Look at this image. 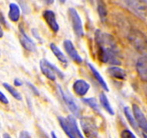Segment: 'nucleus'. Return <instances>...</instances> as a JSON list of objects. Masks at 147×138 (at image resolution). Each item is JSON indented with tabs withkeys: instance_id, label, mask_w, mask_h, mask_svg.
I'll return each instance as SVG.
<instances>
[{
	"instance_id": "obj_15",
	"label": "nucleus",
	"mask_w": 147,
	"mask_h": 138,
	"mask_svg": "<svg viewBox=\"0 0 147 138\" xmlns=\"http://www.w3.org/2000/svg\"><path fill=\"white\" fill-rule=\"evenodd\" d=\"M57 119L60 126L63 129L65 133L68 136L69 138H77L74 133L73 132V130H72V127L70 126V124L69 123V122L65 118H64L62 116H58Z\"/></svg>"
},
{
	"instance_id": "obj_34",
	"label": "nucleus",
	"mask_w": 147,
	"mask_h": 138,
	"mask_svg": "<svg viewBox=\"0 0 147 138\" xmlns=\"http://www.w3.org/2000/svg\"><path fill=\"white\" fill-rule=\"evenodd\" d=\"M51 137H52V138H58L57 136V134H56V133H55L54 131L51 132Z\"/></svg>"
},
{
	"instance_id": "obj_37",
	"label": "nucleus",
	"mask_w": 147,
	"mask_h": 138,
	"mask_svg": "<svg viewBox=\"0 0 147 138\" xmlns=\"http://www.w3.org/2000/svg\"><path fill=\"white\" fill-rule=\"evenodd\" d=\"M43 2H45V3H47V4H52L53 3V0H50V1H43Z\"/></svg>"
},
{
	"instance_id": "obj_1",
	"label": "nucleus",
	"mask_w": 147,
	"mask_h": 138,
	"mask_svg": "<svg viewBox=\"0 0 147 138\" xmlns=\"http://www.w3.org/2000/svg\"><path fill=\"white\" fill-rule=\"evenodd\" d=\"M94 39L97 48V57L100 62L120 65L119 50L115 38L108 33L96 30Z\"/></svg>"
},
{
	"instance_id": "obj_33",
	"label": "nucleus",
	"mask_w": 147,
	"mask_h": 138,
	"mask_svg": "<svg viewBox=\"0 0 147 138\" xmlns=\"http://www.w3.org/2000/svg\"><path fill=\"white\" fill-rule=\"evenodd\" d=\"M32 33H33V35L36 38L39 39V40H41V39H40V38H39V36H38V34L37 33V30H35V29H33V30H32Z\"/></svg>"
},
{
	"instance_id": "obj_20",
	"label": "nucleus",
	"mask_w": 147,
	"mask_h": 138,
	"mask_svg": "<svg viewBox=\"0 0 147 138\" xmlns=\"http://www.w3.org/2000/svg\"><path fill=\"white\" fill-rule=\"evenodd\" d=\"M67 121L69 122V123L70 124V126L72 127V130L73 132L75 134L76 137L77 138H85L84 137V135L82 134V133L80 132L79 130V127L78 126V123H77V120L76 118L73 116V115H68L67 118H66Z\"/></svg>"
},
{
	"instance_id": "obj_21",
	"label": "nucleus",
	"mask_w": 147,
	"mask_h": 138,
	"mask_svg": "<svg viewBox=\"0 0 147 138\" xmlns=\"http://www.w3.org/2000/svg\"><path fill=\"white\" fill-rule=\"evenodd\" d=\"M123 113H124V115L126 117L127 120L128 121V123H129V124L131 126V127L134 130L138 131V126H137V122H136V120H135V118L133 117V114L131 113V109L128 106H125L123 108Z\"/></svg>"
},
{
	"instance_id": "obj_23",
	"label": "nucleus",
	"mask_w": 147,
	"mask_h": 138,
	"mask_svg": "<svg viewBox=\"0 0 147 138\" xmlns=\"http://www.w3.org/2000/svg\"><path fill=\"white\" fill-rule=\"evenodd\" d=\"M97 12H98V15H99L101 22H105L106 21L108 12H107L106 5L103 1L97 2Z\"/></svg>"
},
{
	"instance_id": "obj_13",
	"label": "nucleus",
	"mask_w": 147,
	"mask_h": 138,
	"mask_svg": "<svg viewBox=\"0 0 147 138\" xmlns=\"http://www.w3.org/2000/svg\"><path fill=\"white\" fill-rule=\"evenodd\" d=\"M88 68H89V69L91 70L92 75L94 76V78L96 79V80L98 82V83H99L100 87L102 88V89L104 91H105V92H109V91H110L109 87H108L106 82H105V79H104V78H103V77L101 76V74H100V72L96 69V68L92 64L90 63V62H88Z\"/></svg>"
},
{
	"instance_id": "obj_26",
	"label": "nucleus",
	"mask_w": 147,
	"mask_h": 138,
	"mask_svg": "<svg viewBox=\"0 0 147 138\" xmlns=\"http://www.w3.org/2000/svg\"><path fill=\"white\" fill-rule=\"evenodd\" d=\"M26 84L27 86L29 87V88L31 90V92L34 94L35 96H38L40 95V93H39V91H38V89L36 87L34 86V85L32 83H30V82H28V81H26Z\"/></svg>"
},
{
	"instance_id": "obj_18",
	"label": "nucleus",
	"mask_w": 147,
	"mask_h": 138,
	"mask_svg": "<svg viewBox=\"0 0 147 138\" xmlns=\"http://www.w3.org/2000/svg\"><path fill=\"white\" fill-rule=\"evenodd\" d=\"M50 49L54 54V56L57 58V60L61 63H62L63 65H67L68 64V60L66 58V57L64 55L63 53L59 49V48L55 43H53V42L50 43Z\"/></svg>"
},
{
	"instance_id": "obj_6",
	"label": "nucleus",
	"mask_w": 147,
	"mask_h": 138,
	"mask_svg": "<svg viewBox=\"0 0 147 138\" xmlns=\"http://www.w3.org/2000/svg\"><path fill=\"white\" fill-rule=\"evenodd\" d=\"M57 88L61 96V98L65 102V104L66 105V106L68 107V109L70 110V112L73 114V116L74 115L75 117L80 116V108H79V105L76 103V101H74V99L73 98V96L70 95L69 92H65L63 90V88L57 84Z\"/></svg>"
},
{
	"instance_id": "obj_29",
	"label": "nucleus",
	"mask_w": 147,
	"mask_h": 138,
	"mask_svg": "<svg viewBox=\"0 0 147 138\" xmlns=\"http://www.w3.org/2000/svg\"><path fill=\"white\" fill-rule=\"evenodd\" d=\"M19 138H32L30 134L27 131H21L19 134Z\"/></svg>"
},
{
	"instance_id": "obj_28",
	"label": "nucleus",
	"mask_w": 147,
	"mask_h": 138,
	"mask_svg": "<svg viewBox=\"0 0 147 138\" xmlns=\"http://www.w3.org/2000/svg\"><path fill=\"white\" fill-rule=\"evenodd\" d=\"M0 102H2L3 104H5V105H7L9 103L8 99L7 98V96L1 91H0Z\"/></svg>"
},
{
	"instance_id": "obj_16",
	"label": "nucleus",
	"mask_w": 147,
	"mask_h": 138,
	"mask_svg": "<svg viewBox=\"0 0 147 138\" xmlns=\"http://www.w3.org/2000/svg\"><path fill=\"white\" fill-rule=\"evenodd\" d=\"M126 3L139 15H144L146 10V1H126Z\"/></svg>"
},
{
	"instance_id": "obj_27",
	"label": "nucleus",
	"mask_w": 147,
	"mask_h": 138,
	"mask_svg": "<svg viewBox=\"0 0 147 138\" xmlns=\"http://www.w3.org/2000/svg\"><path fill=\"white\" fill-rule=\"evenodd\" d=\"M18 3H19V4L21 5L23 11H24L25 13H27V12L29 11V7H28V5H27L25 1H18Z\"/></svg>"
},
{
	"instance_id": "obj_17",
	"label": "nucleus",
	"mask_w": 147,
	"mask_h": 138,
	"mask_svg": "<svg viewBox=\"0 0 147 138\" xmlns=\"http://www.w3.org/2000/svg\"><path fill=\"white\" fill-rule=\"evenodd\" d=\"M21 16V10L20 7L15 3H11L9 4V11H8V17L11 21L17 22Z\"/></svg>"
},
{
	"instance_id": "obj_4",
	"label": "nucleus",
	"mask_w": 147,
	"mask_h": 138,
	"mask_svg": "<svg viewBox=\"0 0 147 138\" xmlns=\"http://www.w3.org/2000/svg\"><path fill=\"white\" fill-rule=\"evenodd\" d=\"M128 40L137 50L142 52L146 49V36L137 30H131L128 34Z\"/></svg>"
},
{
	"instance_id": "obj_39",
	"label": "nucleus",
	"mask_w": 147,
	"mask_h": 138,
	"mask_svg": "<svg viewBox=\"0 0 147 138\" xmlns=\"http://www.w3.org/2000/svg\"><path fill=\"white\" fill-rule=\"evenodd\" d=\"M0 130H1V123H0Z\"/></svg>"
},
{
	"instance_id": "obj_36",
	"label": "nucleus",
	"mask_w": 147,
	"mask_h": 138,
	"mask_svg": "<svg viewBox=\"0 0 147 138\" xmlns=\"http://www.w3.org/2000/svg\"><path fill=\"white\" fill-rule=\"evenodd\" d=\"M3 37V30L2 29V26H0V38Z\"/></svg>"
},
{
	"instance_id": "obj_30",
	"label": "nucleus",
	"mask_w": 147,
	"mask_h": 138,
	"mask_svg": "<svg viewBox=\"0 0 147 138\" xmlns=\"http://www.w3.org/2000/svg\"><path fill=\"white\" fill-rule=\"evenodd\" d=\"M0 24L4 26L5 27H7V21H6L5 17L3 16V14L0 11Z\"/></svg>"
},
{
	"instance_id": "obj_11",
	"label": "nucleus",
	"mask_w": 147,
	"mask_h": 138,
	"mask_svg": "<svg viewBox=\"0 0 147 138\" xmlns=\"http://www.w3.org/2000/svg\"><path fill=\"white\" fill-rule=\"evenodd\" d=\"M90 84L84 79H77L73 83V91L76 95L79 96H85L90 89Z\"/></svg>"
},
{
	"instance_id": "obj_3",
	"label": "nucleus",
	"mask_w": 147,
	"mask_h": 138,
	"mask_svg": "<svg viewBox=\"0 0 147 138\" xmlns=\"http://www.w3.org/2000/svg\"><path fill=\"white\" fill-rule=\"evenodd\" d=\"M39 67H40L42 74L51 81H55L57 79V75L61 79H64V77H65L63 72L61 71V69H58L56 65L49 62L46 59L40 60Z\"/></svg>"
},
{
	"instance_id": "obj_22",
	"label": "nucleus",
	"mask_w": 147,
	"mask_h": 138,
	"mask_svg": "<svg viewBox=\"0 0 147 138\" xmlns=\"http://www.w3.org/2000/svg\"><path fill=\"white\" fill-rule=\"evenodd\" d=\"M82 101L84 102V104H86L87 106H88L91 108L94 111H96V113L100 114V106L98 104L97 101L95 99L94 97H88V98H83L82 99Z\"/></svg>"
},
{
	"instance_id": "obj_25",
	"label": "nucleus",
	"mask_w": 147,
	"mask_h": 138,
	"mask_svg": "<svg viewBox=\"0 0 147 138\" xmlns=\"http://www.w3.org/2000/svg\"><path fill=\"white\" fill-rule=\"evenodd\" d=\"M121 138H137L135 134L129 129H124L121 132Z\"/></svg>"
},
{
	"instance_id": "obj_8",
	"label": "nucleus",
	"mask_w": 147,
	"mask_h": 138,
	"mask_svg": "<svg viewBox=\"0 0 147 138\" xmlns=\"http://www.w3.org/2000/svg\"><path fill=\"white\" fill-rule=\"evenodd\" d=\"M132 114L137 122L138 127H140L143 131V133H146L147 131V121L146 118L145 116L144 113L142 111L141 108L137 104L132 105Z\"/></svg>"
},
{
	"instance_id": "obj_2",
	"label": "nucleus",
	"mask_w": 147,
	"mask_h": 138,
	"mask_svg": "<svg viewBox=\"0 0 147 138\" xmlns=\"http://www.w3.org/2000/svg\"><path fill=\"white\" fill-rule=\"evenodd\" d=\"M80 126L84 136L87 138H96L98 137V127L93 117L83 116L80 118Z\"/></svg>"
},
{
	"instance_id": "obj_31",
	"label": "nucleus",
	"mask_w": 147,
	"mask_h": 138,
	"mask_svg": "<svg viewBox=\"0 0 147 138\" xmlns=\"http://www.w3.org/2000/svg\"><path fill=\"white\" fill-rule=\"evenodd\" d=\"M38 133H39V137L40 138H49L48 136L47 135V133H45L43 130H42V129H39Z\"/></svg>"
},
{
	"instance_id": "obj_38",
	"label": "nucleus",
	"mask_w": 147,
	"mask_h": 138,
	"mask_svg": "<svg viewBox=\"0 0 147 138\" xmlns=\"http://www.w3.org/2000/svg\"><path fill=\"white\" fill-rule=\"evenodd\" d=\"M142 135H143V137H144V138H146V133H142Z\"/></svg>"
},
{
	"instance_id": "obj_9",
	"label": "nucleus",
	"mask_w": 147,
	"mask_h": 138,
	"mask_svg": "<svg viewBox=\"0 0 147 138\" xmlns=\"http://www.w3.org/2000/svg\"><path fill=\"white\" fill-rule=\"evenodd\" d=\"M63 47L65 51L68 54V56L77 64H81L83 62V58L80 57L77 49L74 46L73 42L70 40L66 39L63 42Z\"/></svg>"
},
{
	"instance_id": "obj_12",
	"label": "nucleus",
	"mask_w": 147,
	"mask_h": 138,
	"mask_svg": "<svg viewBox=\"0 0 147 138\" xmlns=\"http://www.w3.org/2000/svg\"><path fill=\"white\" fill-rule=\"evenodd\" d=\"M136 69L139 77L142 81L147 80V70H146V55L143 56L137 60L136 63Z\"/></svg>"
},
{
	"instance_id": "obj_14",
	"label": "nucleus",
	"mask_w": 147,
	"mask_h": 138,
	"mask_svg": "<svg viewBox=\"0 0 147 138\" xmlns=\"http://www.w3.org/2000/svg\"><path fill=\"white\" fill-rule=\"evenodd\" d=\"M107 73L110 76L116 79L124 80L127 77V72L123 69L118 66H111L107 69Z\"/></svg>"
},
{
	"instance_id": "obj_32",
	"label": "nucleus",
	"mask_w": 147,
	"mask_h": 138,
	"mask_svg": "<svg viewBox=\"0 0 147 138\" xmlns=\"http://www.w3.org/2000/svg\"><path fill=\"white\" fill-rule=\"evenodd\" d=\"M13 83H14L15 87H20V86L22 85V82H21V80H20L19 79H15L14 81H13Z\"/></svg>"
},
{
	"instance_id": "obj_7",
	"label": "nucleus",
	"mask_w": 147,
	"mask_h": 138,
	"mask_svg": "<svg viewBox=\"0 0 147 138\" xmlns=\"http://www.w3.org/2000/svg\"><path fill=\"white\" fill-rule=\"evenodd\" d=\"M19 32H20L19 39H20V42L22 45V47L29 52H32V53L36 52L37 48L35 43L27 35L24 28L21 25L19 26Z\"/></svg>"
},
{
	"instance_id": "obj_19",
	"label": "nucleus",
	"mask_w": 147,
	"mask_h": 138,
	"mask_svg": "<svg viewBox=\"0 0 147 138\" xmlns=\"http://www.w3.org/2000/svg\"><path fill=\"white\" fill-rule=\"evenodd\" d=\"M99 100H100V103L101 106L105 109V110L110 115H114L115 114V111L112 108V106L110 105V101L108 100L107 96L104 92H100L99 95Z\"/></svg>"
},
{
	"instance_id": "obj_5",
	"label": "nucleus",
	"mask_w": 147,
	"mask_h": 138,
	"mask_svg": "<svg viewBox=\"0 0 147 138\" xmlns=\"http://www.w3.org/2000/svg\"><path fill=\"white\" fill-rule=\"evenodd\" d=\"M68 13L74 32L79 38L84 37V26H83L81 17L79 16L77 10L74 7H69L68 10Z\"/></svg>"
},
{
	"instance_id": "obj_35",
	"label": "nucleus",
	"mask_w": 147,
	"mask_h": 138,
	"mask_svg": "<svg viewBox=\"0 0 147 138\" xmlns=\"http://www.w3.org/2000/svg\"><path fill=\"white\" fill-rule=\"evenodd\" d=\"M3 138H11V136L8 134V133H4V134L3 135Z\"/></svg>"
},
{
	"instance_id": "obj_24",
	"label": "nucleus",
	"mask_w": 147,
	"mask_h": 138,
	"mask_svg": "<svg viewBox=\"0 0 147 138\" xmlns=\"http://www.w3.org/2000/svg\"><path fill=\"white\" fill-rule=\"evenodd\" d=\"M3 88H5L6 90L15 99H16L17 101H21L22 100V96H21V93H19V92L16 90L14 87H12L11 85L7 83H3Z\"/></svg>"
},
{
	"instance_id": "obj_10",
	"label": "nucleus",
	"mask_w": 147,
	"mask_h": 138,
	"mask_svg": "<svg viewBox=\"0 0 147 138\" xmlns=\"http://www.w3.org/2000/svg\"><path fill=\"white\" fill-rule=\"evenodd\" d=\"M42 16L47 24L49 28L53 30L54 33H57L59 31V25H58L57 17L55 12L52 10H45L42 12Z\"/></svg>"
}]
</instances>
